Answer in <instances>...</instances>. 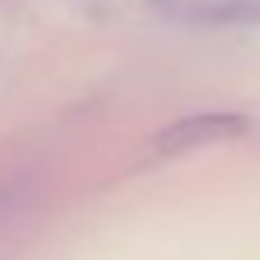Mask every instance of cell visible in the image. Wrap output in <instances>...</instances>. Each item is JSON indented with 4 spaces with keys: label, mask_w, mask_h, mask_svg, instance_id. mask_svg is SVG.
<instances>
[{
    "label": "cell",
    "mask_w": 260,
    "mask_h": 260,
    "mask_svg": "<svg viewBox=\"0 0 260 260\" xmlns=\"http://www.w3.org/2000/svg\"><path fill=\"white\" fill-rule=\"evenodd\" d=\"M243 130V120L232 113H204V116H186L173 127L162 130L158 137V151L176 155V151H190L201 144H218L225 137H236Z\"/></svg>",
    "instance_id": "cell-1"
}]
</instances>
